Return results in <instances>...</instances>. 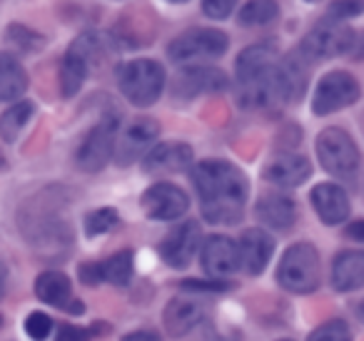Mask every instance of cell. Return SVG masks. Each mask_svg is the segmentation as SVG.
Instances as JSON below:
<instances>
[{"mask_svg":"<svg viewBox=\"0 0 364 341\" xmlns=\"http://www.w3.org/2000/svg\"><path fill=\"white\" fill-rule=\"evenodd\" d=\"M53 319L46 314V311H31L26 319V334L31 336L33 341H46L48 336L53 334Z\"/></svg>","mask_w":364,"mask_h":341,"instance_id":"cell-32","label":"cell"},{"mask_svg":"<svg viewBox=\"0 0 364 341\" xmlns=\"http://www.w3.org/2000/svg\"><path fill=\"white\" fill-rule=\"evenodd\" d=\"M160 135V125L152 117H137L125 127L115 145V162L120 167H127L132 162L142 160L147 152L155 147V140Z\"/></svg>","mask_w":364,"mask_h":341,"instance_id":"cell-12","label":"cell"},{"mask_svg":"<svg viewBox=\"0 0 364 341\" xmlns=\"http://www.w3.org/2000/svg\"><path fill=\"white\" fill-rule=\"evenodd\" d=\"M322 279L319 251L309 242H297L284 251L277 266V284L292 294H312Z\"/></svg>","mask_w":364,"mask_h":341,"instance_id":"cell-5","label":"cell"},{"mask_svg":"<svg viewBox=\"0 0 364 341\" xmlns=\"http://www.w3.org/2000/svg\"><path fill=\"white\" fill-rule=\"evenodd\" d=\"M317 157L319 165L329 172V175L339 177V180H352L359 170V147L354 145L352 135L342 130V127H327L317 135Z\"/></svg>","mask_w":364,"mask_h":341,"instance_id":"cell-8","label":"cell"},{"mask_svg":"<svg viewBox=\"0 0 364 341\" xmlns=\"http://www.w3.org/2000/svg\"><path fill=\"white\" fill-rule=\"evenodd\" d=\"M309 175H312L309 160L304 155H294V152L274 155L262 170L264 180L277 187H299L309 180Z\"/></svg>","mask_w":364,"mask_h":341,"instance_id":"cell-17","label":"cell"},{"mask_svg":"<svg viewBox=\"0 0 364 341\" xmlns=\"http://www.w3.org/2000/svg\"><path fill=\"white\" fill-rule=\"evenodd\" d=\"M307 67L299 55H279L272 43L245 48L235 63L237 100L247 110L289 105L307 87Z\"/></svg>","mask_w":364,"mask_h":341,"instance_id":"cell-1","label":"cell"},{"mask_svg":"<svg viewBox=\"0 0 364 341\" xmlns=\"http://www.w3.org/2000/svg\"><path fill=\"white\" fill-rule=\"evenodd\" d=\"M332 284L337 291H354L364 284V251L344 249L332 261Z\"/></svg>","mask_w":364,"mask_h":341,"instance_id":"cell-22","label":"cell"},{"mask_svg":"<svg viewBox=\"0 0 364 341\" xmlns=\"http://www.w3.org/2000/svg\"><path fill=\"white\" fill-rule=\"evenodd\" d=\"M193 167V147L188 142H160L145 157H142V170L147 175H180Z\"/></svg>","mask_w":364,"mask_h":341,"instance_id":"cell-15","label":"cell"},{"mask_svg":"<svg viewBox=\"0 0 364 341\" xmlns=\"http://www.w3.org/2000/svg\"><path fill=\"white\" fill-rule=\"evenodd\" d=\"M208 341H228V339H225V336H215V334H213V336H210Z\"/></svg>","mask_w":364,"mask_h":341,"instance_id":"cell-41","label":"cell"},{"mask_svg":"<svg viewBox=\"0 0 364 341\" xmlns=\"http://www.w3.org/2000/svg\"><path fill=\"white\" fill-rule=\"evenodd\" d=\"M122 341H160V336H157L155 331H132V334H127Z\"/></svg>","mask_w":364,"mask_h":341,"instance_id":"cell-38","label":"cell"},{"mask_svg":"<svg viewBox=\"0 0 364 341\" xmlns=\"http://www.w3.org/2000/svg\"><path fill=\"white\" fill-rule=\"evenodd\" d=\"M279 16V6L277 0H247L240 11L237 21L245 28H262L274 23Z\"/></svg>","mask_w":364,"mask_h":341,"instance_id":"cell-27","label":"cell"},{"mask_svg":"<svg viewBox=\"0 0 364 341\" xmlns=\"http://www.w3.org/2000/svg\"><path fill=\"white\" fill-rule=\"evenodd\" d=\"M6 289H8V266L6 261L0 259V299L6 296Z\"/></svg>","mask_w":364,"mask_h":341,"instance_id":"cell-40","label":"cell"},{"mask_svg":"<svg viewBox=\"0 0 364 341\" xmlns=\"http://www.w3.org/2000/svg\"><path fill=\"white\" fill-rule=\"evenodd\" d=\"M200 197V210L210 224H240L247 207L250 182L237 165L228 160H203L190 170Z\"/></svg>","mask_w":364,"mask_h":341,"instance_id":"cell-2","label":"cell"},{"mask_svg":"<svg viewBox=\"0 0 364 341\" xmlns=\"http://www.w3.org/2000/svg\"><path fill=\"white\" fill-rule=\"evenodd\" d=\"M182 289H190V291H225L230 289L228 281H198V279H190V281H182Z\"/></svg>","mask_w":364,"mask_h":341,"instance_id":"cell-36","label":"cell"},{"mask_svg":"<svg viewBox=\"0 0 364 341\" xmlns=\"http://www.w3.org/2000/svg\"><path fill=\"white\" fill-rule=\"evenodd\" d=\"M347 237H352V239H357V242H364V220L352 222V224L347 227Z\"/></svg>","mask_w":364,"mask_h":341,"instance_id":"cell-39","label":"cell"},{"mask_svg":"<svg viewBox=\"0 0 364 341\" xmlns=\"http://www.w3.org/2000/svg\"><path fill=\"white\" fill-rule=\"evenodd\" d=\"M33 289H36V296L43 304L58 306V309H68L73 301V284L65 271H58V269L43 271V274L36 276V286Z\"/></svg>","mask_w":364,"mask_h":341,"instance_id":"cell-24","label":"cell"},{"mask_svg":"<svg viewBox=\"0 0 364 341\" xmlns=\"http://www.w3.org/2000/svg\"><path fill=\"white\" fill-rule=\"evenodd\" d=\"M203 266L213 276H230L240 269V249L230 237L210 234L203 242Z\"/></svg>","mask_w":364,"mask_h":341,"instance_id":"cell-16","label":"cell"},{"mask_svg":"<svg viewBox=\"0 0 364 341\" xmlns=\"http://www.w3.org/2000/svg\"><path fill=\"white\" fill-rule=\"evenodd\" d=\"M97 269H100V281L125 286L132 279V251H115L105 261H97Z\"/></svg>","mask_w":364,"mask_h":341,"instance_id":"cell-26","label":"cell"},{"mask_svg":"<svg viewBox=\"0 0 364 341\" xmlns=\"http://www.w3.org/2000/svg\"><path fill=\"white\" fill-rule=\"evenodd\" d=\"M55 341H90V334L80 326H73V324H60L58 326V334Z\"/></svg>","mask_w":364,"mask_h":341,"instance_id":"cell-34","label":"cell"},{"mask_svg":"<svg viewBox=\"0 0 364 341\" xmlns=\"http://www.w3.org/2000/svg\"><path fill=\"white\" fill-rule=\"evenodd\" d=\"M307 3H319V0H307Z\"/></svg>","mask_w":364,"mask_h":341,"instance_id":"cell-44","label":"cell"},{"mask_svg":"<svg viewBox=\"0 0 364 341\" xmlns=\"http://www.w3.org/2000/svg\"><path fill=\"white\" fill-rule=\"evenodd\" d=\"M230 48L228 33L218 31V28H193L185 31L167 45V58L175 65H188V63L200 60H215L223 58Z\"/></svg>","mask_w":364,"mask_h":341,"instance_id":"cell-7","label":"cell"},{"mask_svg":"<svg viewBox=\"0 0 364 341\" xmlns=\"http://www.w3.org/2000/svg\"><path fill=\"white\" fill-rule=\"evenodd\" d=\"M349 55H352L354 60H364V31H359L357 36H354V45H352V50H349Z\"/></svg>","mask_w":364,"mask_h":341,"instance_id":"cell-37","label":"cell"},{"mask_svg":"<svg viewBox=\"0 0 364 341\" xmlns=\"http://www.w3.org/2000/svg\"><path fill=\"white\" fill-rule=\"evenodd\" d=\"M117 224H120V215H117V210H112V207L92 210V212H87L85 220H82V227H85L87 237L107 234V232H112Z\"/></svg>","mask_w":364,"mask_h":341,"instance_id":"cell-29","label":"cell"},{"mask_svg":"<svg viewBox=\"0 0 364 341\" xmlns=\"http://www.w3.org/2000/svg\"><path fill=\"white\" fill-rule=\"evenodd\" d=\"M165 67L150 58L127 60L117 67V87L125 100L135 107H150L165 90Z\"/></svg>","mask_w":364,"mask_h":341,"instance_id":"cell-3","label":"cell"},{"mask_svg":"<svg viewBox=\"0 0 364 341\" xmlns=\"http://www.w3.org/2000/svg\"><path fill=\"white\" fill-rule=\"evenodd\" d=\"M77 276H80V281L85 286L102 284V281H100V269H97V261H85V264H80V269H77Z\"/></svg>","mask_w":364,"mask_h":341,"instance_id":"cell-35","label":"cell"},{"mask_svg":"<svg viewBox=\"0 0 364 341\" xmlns=\"http://www.w3.org/2000/svg\"><path fill=\"white\" fill-rule=\"evenodd\" d=\"M307 341H352V331L344 321L339 319H332L327 324L317 326V329L309 334Z\"/></svg>","mask_w":364,"mask_h":341,"instance_id":"cell-31","label":"cell"},{"mask_svg":"<svg viewBox=\"0 0 364 341\" xmlns=\"http://www.w3.org/2000/svg\"><path fill=\"white\" fill-rule=\"evenodd\" d=\"M309 202H312L317 217L324 224H342L349 217V197L334 182H319L309 192Z\"/></svg>","mask_w":364,"mask_h":341,"instance_id":"cell-18","label":"cell"},{"mask_svg":"<svg viewBox=\"0 0 364 341\" xmlns=\"http://www.w3.org/2000/svg\"><path fill=\"white\" fill-rule=\"evenodd\" d=\"M359 314H362V319H364V301H362V309H359Z\"/></svg>","mask_w":364,"mask_h":341,"instance_id":"cell-43","label":"cell"},{"mask_svg":"<svg viewBox=\"0 0 364 341\" xmlns=\"http://www.w3.org/2000/svg\"><path fill=\"white\" fill-rule=\"evenodd\" d=\"M105 50V38L97 31H85L70 43L60 63V92L63 97H75L82 90L92 65Z\"/></svg>","mask_w":364,"mask_h":341,"instance_id":"cell-4","label":"cell"},{"mask_svg":"<svg viewBox=\"0 0 364 341\" xmlns=\"http://www.w3.org/2000/svg\"><path fill=\"white\" fill-rule=\"evenodd\" d=\"M203 244V229H200L198 222L188 220L177 224L170 234L162 239L160 244V256L162 261H167L175 269H185V266L193 261L195 251Z\"/></svg>","mask_w":364,"mask_h":341,"instance_id":"cell-14","label":"cell"},{"mask_svg":"<svg viewBox=\"0 0 364 341\" xmlns=\"http://www.w3.org/2000/svg\"><path fill=\"white\" fill-rule=\"evenodd\" d=\"M237 249H240V266H242L247 274L257 276V274H262L267 261L272 259L274 239L264 229L255 227V229L242 232Z\"/></svg>","mask_w":364,"mask_h":341,"instance_id":"cell-19","label":"cell"},{"mask_svg":"<svg viewBox=\"0 0 364 341\" xmlns=\"http://www.w3.org/2000/svg\"><path fill=\"white\" fill-rule=\"evenodd\" d=\"M28 85V72L18 55L13 53H0V102H18L26 95Z\"/></svg>","mask_w":364,"mask_h":341,"instance_id":"cell-23","label":"cell"},{"mask_svg":"<svg viewBox=\"0 0 364 341\" xmlns=\"http://www.w3.org/2000/svg\"><path fill=\"white\" fill-rule=\"evenodd\" d=\"M140 205H142V212H145L150 220L172 222V220H180L182 215H188L190 197H188V192H182L177 185L157 182V185L147 187Z\"/></svg>","mask_w":364,"mask_h":341,"instance_id":"cell-11","label":"cell"},{"mask_svg":"<svg viewBox=\"0 0 364 341\" xmlns=\"http://www.w3.org/2000/svg\"><path fill=\"white\" fill-rule=\"evenodd\" d=\"M33 115H36V102H31V100L13 102V105L0 115V140L6 142V145L18 142V137L26 130L28 122L33 120Z\"/></svg>","mask_w":364,"mask_h":341,"instance_id":"cell-25","label":"cell"},{"mask_svg":"<svg viewBox=\"0 0 364 341\" xmlns=\"http://www.w3.org/2000/svg\"><path fill=\"white\" fill-rule=\"evenodd\" d=\"M354 36H357V31H352L347 23L324 18L302 38L299 53L309 60H329V58L347 55L354 45Z\"/></svg>","mask_w":364,"mask_h":341,"instance_id":"cell-9","label":"cell"},{"mask_svg":"<svg viewBox=\"0 0 364 341\" xmlns=\"http://www.w3.org/2000/svg\"><path fill=\"white\" fill-rule=\"evenodd\" d=\"M230 87V80L220 67L210 65H190L180 70V75L172 82V95L182 97V100H193L205 92H223Z\"/></svg>","mask_w":364,"mask_h":341,"instance_id":"cell-13","label":"cell"},{"mask_svg":"<svg viewBox=\"0 0 364 341\" xmlns=\"http://www.w3.org/2000/svg\"><path fill=\"white\" fill-rule=\"evenodd\" d=\"M6 43L11 48H16L18 53L33 55V53H41L48 45V38L41 36L38 31H33V28L23 26V23H11L6 28Z\"/></svg>","mask_w":364,"mask_h":341,"instance_id":"cell-28","label":"cell"},{"mask_svg":"<svg viewBox=\"0 0 364 341\" xmlns=\"http://www.w3.org/2000/svg\"><path fill=\"white\" fill-rule=\"evenodd\" d=\"M364 13V0H332L327 6V16L329 21L337 23H347L352 18H359Z\"/></svg>","mask_w":364,"mask_h":341,"instance_id":"cell-30","label":"cell"},{"mask_svg":"<svg viewBox=\"0 0 364 341\" xmlns=\"http://www.w3.org/2000/svg\"><path fill=\"white\" fill-rule=\"evenodd\" d=\"M255 217H257L259 224L269 227V229L287 232L297 222V205H294L292 197L269 192V195L259 197V202L255 205Z\"/></svg>","mask_w":364,"mask_h":341,"instance_id":"cell-20","label":"cell"},{"mask_svg":"<svg viewBox=\"0 0 364 341\" xmlns=\"http://www.w3.org/2000/svg\"><path fill=\"white\" fill-rule=\"evenodd\" d=\"M237 8V0H203V13L213 21H225Z\"/></svg>","mask_w":364,"mask_h":341,"instance_id":"cell-33","label":"cell"},{"mask_svg":"<svg viewBox=\"0 0 364 341\" xmlns=\"http://www.w3.org/2000/svg\"><path fill=\"white\" fill-rule=\"evenodd\" d=\"M167 3H175V6H182V3H188V0H167Z\"/></svg>","mask_w":364,"mask_h":341,"instance_id":"cell-42","label":"cell"},{"mask_svg":"<svg viewBox=\"0 0 364 341\" xmlns=\"http://www.w3.org/2000/svg\"><path fill=\"white\" fill-rule=\"evenodd\" d=\"M203 319H205V306L198 299H188V296H175L165 306V311H162V321H165V329L172 339H180V336L190 334Z\"/></svg>","mask_w":364,"mask_h":341,"instance_id":"cell-21","label":"cell"},{"mask_svg":"<svg viewBox=\"0 0 364 341\" xmlns=\"http://www.w3.org/2000/svg\"><path fill=\"white\" fill-rule=\"evenodd\" d=\"M362 95L357 77L349 75L347 70H332L317 82V90L312 95V112L317 117L332 115L337 110L354 105Z\"/></svg>","mask_w":364,"mask_h":341,"instance_id":"cell-10","label":"cell"},{"mask_svg":"<svg viewBox=\"0 0 364 341\" xmlns=\"http://www.w3.org/2000/svg\"><path fill=\"white\" fill-rule=\"evenodd\" d=\"M117 132H120V115L115 110L105 112L95 125L90 127L82 142L75 150V165L82 172H100L107 162L115 157Z\"/></svg>","mask_w":364,"mask_h":341,"instance_id":"cell-6","label":"cell"}]
</instances>
